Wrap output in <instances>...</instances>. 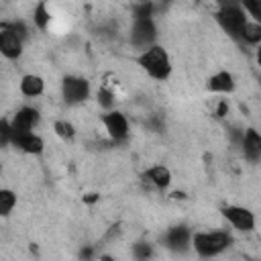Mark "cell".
<instances>
[{"mask_svg": "<svg viewBox=\"0 0 261 261\" xmlns=\"http://www.w3.org/2000/svg\"><path fill=\"white\" fill-rule=\"evenodd\" d=\"M230 245V237L222 230H212V232H198L194 234V249L200 255H216L224 251Z\"/></svg>", "mask_w": 261, "mask_h": 261, "instance_id": "1", "label": "cell"}, {"mask_svg": "<svg viewBox=\"0 0 261 261\" xmlns=\"http://www.w3.org/2000/svg\"><path fill=\"white\" fill-rule=\"evenodd\" d=\"M141 65L147 69L149 75H153L157 80H163L169 73V59H167V53L161 47L147 49L141 55Z\"/></svg>", "mask_w": 261, "mask_h": 261, "instance_id": "2", "label": "cell"}, {"mask_svg": "<svg viewBox=\"0 0 261 261\" xmlns=\"http://www.w3.org/2000/svg\"><path fill=\"white\" fill-rule=\"evenodd\" d=\"M218 20H220L222 29L230 35H241L247 24V16L239 6H224L218 12Z\"/></svg>", "mask_w": 261, "mask_h": 261, "instance_id": "3", "label": "cell"}, {"mask_svg": "<svg viewBox=\"0 0 261 261\" xmlns=\"http://www.w3.org/2000/svg\"><path fill=\"white\" fill-rule=\"evenodd\" d=\"M61 90H63V98H65V102H82L86 96H88V82L86 80H82V77H65L63 80V86H61Z\"/></svg>", "mask_w": 261, "mask_h": 261, "instance_id": "4", "label": "cell"}, {"mask_svg": "<svg viewBox=\"0 0 261 261\" xmlns=\"http://www.w3.org/2000/svg\"><path fill=\"white\" fill-rule=\"evenodd\" d=\"M224 216L228 218V222L232 226H237L239 230H251L255 224V218L249 210L241 208V206H226L224 208Z\"/></svg>", "mask_w": 261, "mask_h": 261, "instance_id": "5", "label": "cell"}, {"mask_svg": "<svg viewBox=\"0 0 261 261\" xmlns=\"http://www.w3.org/2000/svg\"><path fill=\"white\" fill-rule=\"evenodd\" d=\"M155 37V24L151 18H135L130 29V39L135 45H147Z\"/></svg>", "mask_w": 261, "mask_h": 261, "instance_id": "6", "label": "cell"}, {"mask_svg": "<svg viewBox=\"0 0 261 261\" xmlns=\"http://www.w3.org/2000/svg\"><path fill=\"white\" fill-rule=\"evenodd\" d=\"M35 122H37V110L35 108H20L14 114L10 126H12V133L14 135L16 133H31V128L35 126Z\"/></svg>", "mask_w": 261, "mask_h": 261, "instance_id": "7", "label": "cell"}, {"mask_svg": "<svg viewBox=\"0 0 261 261\" xmlns=\"http://www.w3.org/2000/svg\"><path fill=\"white\" fill-rule=\"evenodd\" d=\"M104 126L108 130V135L114 139H122L128 133V122H126L124 114H120V112H108L104 116Z\"/></svg>", "mask_w": 261, "mask_h": 261, "instance_id": "8", "label": "cell"}, {"mask_svg": "<svg viewBox=\"0 0 261 261\" xmlns=\"http://www.w3.org/2000/svg\"><path fill=\"white\" fill-rule=\"evenodd\" d=\"M0 49H2L4 57H10V59L18 57V55H20V51H22L20 37H18V35H14L10 29H4V31L0 33Z\"/></svg>", "mask_w": 261, "mask_h": 261, "instance_id": "9", "label": "cell"}, {"mask_svg": "<svg viewBox=\"0 0 261 261\" xmlns=\"http://www.w3.org/2000/svg\"><path fill=\"white\" fill-rule=\"evenodd\" d=\"M12 143L18 149H22L24 153H41L43 151V141L33 133H16L12 137Z\"/></svg>", "mask_w": 261, "mask_h": 261, "instance_id": "10", "label": "cell"}, {"mask_svg": "<svg viewBox=\"0 0 261 261\" xmlns=\"http://www.w3.org/2000/svg\"><path fill=\"white\" fill-rule=\"evenodd\" d=\"M188 239H190V232L186 226H175V228H169L167 234H165V243L169 249H184L188 245Z\"/></svg>", "mask_w": 261, "mask_h": 261, "instance_id": "11", "label": "cell"}, {"mask_svg": "<svg viewBox=\"0 0 261 261\" xmlns=\"http://www.w3.org/2000/svg\"><path fill=\"white\" fill-rule=\"evenodd\" d=\"M43 88H45L43 77H41V75H35V73L24 75L22 82H20V92H22L24 96H31V98L43 94Z\"/></svg>", "mask_w": 261, "mask_h": 261, "instance_id": "12", "label": "cell"}, {"mask_svg": "<svg viewBox=\"0 0 261 261\" xmlns=\"http://www.w3.org/2000/svg\"><path fill=\"white\" fill-rule=\"evenodd\" d=\"M147 177H149V181H151L153 186H157V188H165V186L169 184V179H171V173H169L167 167H163V165H155V167H151V169L147 171Z\"/></svg>", "mask_w": 261, "mask_h": 261, "instance_id": "13", "label": "cell"}, {"mask_svg": "<svg viewBox=\"0 0 261 261\" xmlns=\"http://www.w3.org/2000/svg\"><path fill=\"white\" fill-rule=\"evenodd\" d=\"M208 88L212 92H228L232 88V75L226 73V71H220V73H216V75L210 77Z\"/></svg>", "mask_w": 261, "mask_h": 261, "instance_id": "14", "label": "cell"}, {"mask_svg": "<svg viewBox=\"0 0 261 261\" xmlns=\"http://www.w3.org/2000/svg\"><path fill=\"white\" fill-rule=\"evenodd\" d=\"M241 37L245 41H249V43H259L261 41V24L259 22H247L243 33H241Z\"/></svg>", "mask_w": 261, "mask_h": 261, "instance_id": "15", "label": "cell"}, {"mask_svg": "<svg viewBox=\"0 0 261 261\" xmlns=\"http://www.w3.org/2000/svg\"><path fill=\"white\" fill-rule=\"evenodd\" d=\"M14 204H16V196L10 190H2L0 192V210H2V214H10Z\"/></svg>", "mask_w": 261, "mask_h": 261, "instance_id": "16", "label": "cell"}, {"mask_svg": "<svg viewBox=\"0 0 261 261\" xmlns=\"http://www.w3.org/2000/svg\"><path fill=\"white\" fill-rule=\"evenodd\" d=\"M133 255H135V259H139V261H147V259L151 257V245H149V243H137V245L133 247Z\"/></svg>", "mask_w": 261, "mask_h": 261, "instance_id": "17", "label": "cell"}, {"mask_svg": "<svg viewBox=\"0 0 261 261\" xmlns=\"http://www.w3.org/2000/svg\"><path fill=\"white\" fill-rule=\"evenodd\" d=\"M35 22H37L41 29H45L47 22H49V14H47V8H45L43 4H39V6L35 8Z\"/></svg>", "mask_w": 261, "mask_h": 261, "instance_id": "18", "label": "cell"}, {"mask_svg": "<svg viewBox=\"0 0 261 261\" xmlns=\"http://www.w3.org/2000/svg\"><path fill=\"white\" fill-rule=\"evenodd\" d=\"M55 133L63 139H69V137H73V126L65 120H59V122H55Z\"/></svg>", "mask_w": 261, "mask_h": 261, "instance_id": "19", "label": "cell"}, {"mask_svg": "<svg viewBox=\"0 0 261 261\" xmlns=\"http://www.w3.org/2000/svg\"><path fill=\"white\" fill-rule=\"evenodd\" d=\"M245 8H247L257 20H261V0H249V2H245Z\"/></svg>", "mask_w": 261, "mask_h": 261, "instance_id": "20", "label": "cell"}, {"mask_svg": "<svg viewBox=\"0 0 261 261\" xmlns=\"http://www.w3.org/2000/svg\"><path fill=\"white\" fill-rule=\"evenodd\" d=\"M257 63H259V65H261V47H259V49H257Z\"/></svg>", "mask_w": 261, "mask_h": 261, "instance_id": "21", "label": "cell"}]
</instances>
